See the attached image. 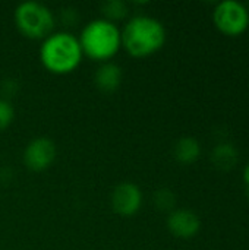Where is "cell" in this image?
Returning <instances> with one entry per match:
<instances>
[{
	"instance_id": "1",
	"label": "cell",
	"mask_w": 249,
	"mask_h": 250,
	"mask_svg": "<svg viewBox=\"0 0 249 250\" xmlns=\"http://www.w3.org/2000/svg\"><path fill=\"white\" fill-rule=\"evenodd\" d=\"M122 32V47L135 59H145L160 51L167 40L164 25L147 15H136L128 21Z\"/></svg>"
},
{
	"instance_id": "2",
	"label": "cell",
	"mask_w": 249,
	"mask_h": 250,
	"mask_svg": "<svg viewBox=\"0 0 249 250\" xmlns=\"http://www.w3.org/2000/svg\"><path fill=\"white\" fill-rule=\"evenodd\" d=\"M82 50L78 38L70 32H53L40 47V60L44 69L53 75H69L82 62Z\"/></svg>"
},
{
	"instance_id": "3",
	"label": "cell",
	"mask_w": 249,
	"mask_h": 250,
	"mask_svg": "<svg viewBox=\"0 0 249 250\" xmlns=\"http://www.w3.org/2000/svg\"><path fill=\"white\" fill-rule=\"evenodd\" d=\"M78 41L84 56L106 63L122 48V32L116 23L100 18L90 21L82 28Z\"/></svg>"
},
{
	"instance_id": "4",
	"label": "cell",
	"mask_w": 249,
	"mask_h": 250,
	"mask_svg": "<svg viewBox=\"0 0 249 250\" xmlns=\"http://www.w3.org/2000/svg\"><path fill=\"white\" fill-rule=\"evenodd\" d=\"M18 31L29 40H45L53 34L56 19L45 4L38 1H23L13 13Z\"/></svg>"
},
{
	"instance_id": "5",
	"label": "cell",
	"mask_w": 249,
	"mask_h": 250,
	"mask_svg": "<svg viewBox=\"0 0 249 250\" xmlns=\"http://www.w3.org/2000/svg\"><path fill=\"white\" fill-rule=\"evenodd\" d=\"M216 28L227 37H239L249 26V9L238 0H223L213 10Z\"/></svg>"
},
{
	"instance_id": "6",
	"label": "cell",
	"mask_w": 249,
	"mask_h": 250,
	"mask_svg": "<svg viewBox=\"0 0 249 250\" xmlns=\"http://www.w3.org/2000/svg\"><path fill=\"white\" fill-rule=\"evenodd\" d=\"M142 192L138 185L132 182L119 183L112 192V208L122 217H134L142 207Z\"/></svg>"
},
{
	"instance_id": "7",
	"label": "cell",
	"mask_w": 249,
	"mask_h": 250,
	"mask_svg": "<svg viewBox=\"0 0 249 250\" xmlns=\"http://www.w3.org/2000/svg\"><path fill=\"white\" fill-rule=\"evenodd\" d=\"M56 160V145L50 138L32 139L23 151V164L32 171H44Z\"/></svg>"
},
{
	"instance_id": "8",
	"label": "cell",
	"mask_w": 249,
	"mask_h": 250,
	"mask_svg": "<svg viewBox=\"0 0 249 250\" xmlns=\"http://www.w3.org/2000/svg\"><path fill=\"white\" fill-rule=\"evenodd\" d=\"M167 230L178 239H194L201 230V220L200 217L185 208H176L167 217Z\"/></svg>"
},
{
	"instance_id": "9",
	"label": "cell",
	"mask_w": 249,
	"mask_h": 250,
	"mask_svg": "<svg viewBox=\"0 0 249 250\" xmlns=\"http://www.w3.org/2000/svg\"><path fill=\"white\" fill-rule=\"evenodd\" d=\"M122 79H123L122 67L112 62L103 63L94 75V82L97 88L106 94H112L116 89H119Z\"/></svg>"
},
{
	"instance_id": "10",
	"label": "cell",
	"mask_w": 249,
	"mask_h": 250,
	"mask_svg": "<svg viewBox=\"0 0 249 250\" xmlns=\"http://www.w3.org/2000/svg\"><path fill=\"white\" fill-rule=\"evenodd\" d=\"M173 157L182 166H191L201 157V145L194 136H183L173 146Z\"/></svg>"
},
{
	"instance_id": "11",
	"label": "cell",
	"mask_w": 249,
	"mask_h": 250,
	"mask_svg": "<svg viewBox=\"0 0 249 250\" xmlns=\"http://www.w3.org/2000/svg\"><path fill=\"white\" fill-rule=\"evenodd\" d=\"M239 160V152L236 146L230 142H220L211 151V161L216 168L222 171H229L236 167Z\"/></svg>"
},
{
	"instance_id": "12",
	"label": "cell",
	"mask_w": 249,
	"mask_h": 250,
	"mask_svg": "<svg viewBox=\"0 0 249 250\" xmlns=\"http://www.w3.org/2000/svg\"><path fill=\"white\" fill-rule=\"evenodd\" d=\"M101 12L104 15V19L114 23L116 21H122L128 16L129 7L122 0H109L101 4Z\"/></svg>"
},
{
	"instance_id": "13",
	"label": "cell",
	"mask_w": 249,
	"mask_h": 250,
	"mask_svg": "<svg viewBox=\"0 0 249 250\" xmlns=\"http://www.w3.org/2000/svg\"><path fill=\"white\" fill-rule=\"evenodd\" d=\"M153 202L156 205V208L161 212H172L176 209V195L167 189V188H161L158 190H156L154 196H153Z\"/></svg>"
},
{
	"instance_id": "14",
	"label": "cell",
	"mask_w": 249,
	"mask_h": 250,
	"mask_svg": "<svg viewBox=\"0 0 249 250\" xmlns=\"http://www.w3.org/2000/svg\"><path fill=\"white\" fill-rule=\"evenodd\" d=\"M15 120V108L6 100L0 98V132L6 130Z\"/></svg>"
},
{
	"instance_id": "15",
	"label": "cell",
	"mask_w": 249,
	"mask_h": 250,
	"mask_svg": "<svg viewBox=\"0 0 249 250\" xmlns=\"http://www.w3.org/2000/svg\"><path fill=\"white\" fill-rule=\"evenodd\" d=\"M244 182L247 183V186L249 188V161L247 163L245 168H244Z\"/></svg>"
},
{
	"instance_id": "16",
	"label": "cell",
	"mask_w": 249,
	"mask_h": 250,
	"mask_svg": "<svg viewBox=\"0 0 249 250\" xmlns=\"http://www.w3.org/2000/svg\"><path fill=\"white\" fill-rule=\"evenodd\" d=\"M247 195H248V199H249V188H248V190H247Z\"/></svg>"
}]
</instances>
